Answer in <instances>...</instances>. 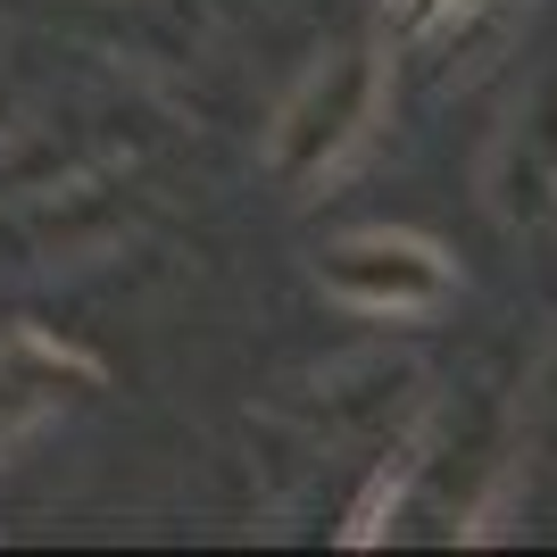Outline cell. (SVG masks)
<instances>
[{"label": "cell", "instance_id": "cell-1", "mask_svg": "<svg viewBox=\"0 0 557 557\" xmlns=\"http://www.w3.org/2000/svg\"><path fill=\"white\" fill-rule=\"evenodd\" d=\"M374 109H383V59L374 50H333L325 67L300 75V92L275 116V175L283 184H317L367 141Z\"/></svg>", "mask_w": 557, "mask_h": 557}, {"label": "cell", "instance_id": "cell-2", "mask_svg": "<svg viewBox=\"0 0 557 557\" xmlns=\"http://www.w3.org/2000/svg\"><path fill=\"white\" fill-rule=\"evenodd\" d=\"M325 292L358 317H424L449 300V258L417 233H349L325 250Z\"/></svg>", "mask_w": 557, "mask_h": 557}, {"label": "cell", "instance_id": "cell-3", "mask_svg": "<svg viewBox=\"0 0 557 557\" xmlns=\"http://www.w3.org/2000/svg\"><path fill=\"white\" fill-rule=\"evenodd\" d=\"M499 216H516V225L557 216V67L533 84L508 150H499Z\"/></svg>", "mask_w": 557, "mask_h": 557}, {"label": "cell", "instance_id": "cell-4", "mask_svg": "<svg viewBox=\"0 0 557 557\" xmlns=\"http://www.w3.org/2000/svg\"><path fill=\"white\" fill-rule=\"evenodd\" d=\"M75 383H92V367L75 349L42 342V333H0V449L25 442Z\"/></svg>", "mask_w": 557, "mask_h": 557}]
</instances>
